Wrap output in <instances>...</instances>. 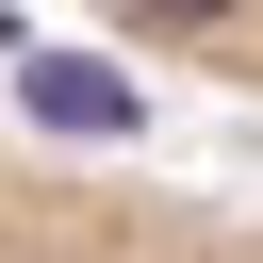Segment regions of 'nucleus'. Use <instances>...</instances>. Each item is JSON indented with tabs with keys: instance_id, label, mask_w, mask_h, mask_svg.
I'll return each instance as SVG.
<instances>
[{
	"instance_id": "obj_2",
	"label": "nucleus",
	"mask_w": 263,
	"mask_h": 263,
	"mask_svg": "<svg viewBox=\"0 0 263 263\" xmlns=\"http://www.w3.org/2000/svg\"><path fill=\"white\" fill-rule=\"evenodd\" d=\"M132 49H148V66H181V82H214V99H247V115H263V0H247V16H132Z\"/></svg>"
},
{
	"instance_id": "obj_1",
	"label": "nucleus",
	"mask_w": 263,
	"mask_h": 263,
	"mask_svg": "<svg viewBox=\"0 0 263 263\" xmlns=\"http://www.w3.org/2000/svg\"><path fill=\"white\" fill-rule=\"evenodd\" d=\"M0 263H263V197L16 148L0 164Z\"/></svg>"
}]
</instances>
